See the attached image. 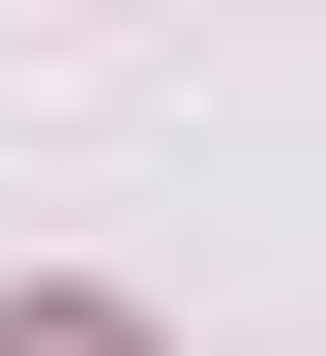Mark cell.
I'll return each instance as SVG.
<instances>
[{"label":"cell","instance_id":"obj_1","mask_svg":"<svg viewBox=\"0 0 326 356\" xmlns=\"http://www.w3.org/2000/svg\"><path fill=\"white\" fill-rule=\"evenodd\" d=\"M0 356H149V327H89V297H30V327H0Z\"/></svg>","mask_w":326,"mask_h":356}]
</instances>
